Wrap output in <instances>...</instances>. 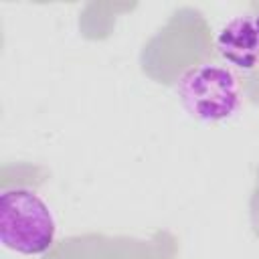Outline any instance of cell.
Instances as JSON below:
<instances>
[{"label":"cell","instance_id":"cell-1","mask_svg":"<svg viewBox=\"0 0 259 259\" xmlns=\"http://www.w3.org/2000/svg\"><path fill=\"white\" fill-rule=\"evenodd\" d=\"M0 239L22 255L47 253L57 239L53 208L30 188H6L0 196Z\"/></svg>","mask_w":259,"mask_h":259},{"label":"cell","instance_id":"cell-2","mask_svg":"<svg viewBox=\"0 0 259 259\" xmlns=\"http://www.w3.org/2000/svg\"><path fill=\"white\" fill-rule=\"evenodd\" d=\"M176 93L182 107L200 121H223L241 103L239 79L229 67L217 63L186 69L176 83Z\"/></svg>","mask_w":259,"mask_h":259},{"label":"cell","instance_id":"cell-3","mask_svg":"<svg viewBox=\"0 0 259 259\" xmlns=\"http://www.w3.org/2000/svg\"><path fill=\"white\" fill-rule=\"evenodd\" d=\"M217 53L235 69L251 71L259 63V34L253 18L237 16L229 20L217 34Z\"/></svg>","mask_w":259,"mask_h":259},{"label":"cell","instance_id":"cell-4","mask_svg":"<svg viewBox=\"0 0 259 259\" xmlns=\"http://www.w3.org/2000/svg\"><path fill=\"white\" fill-rule=\"evenodd\" d=\"M253 24H255V30H257V34H259V14L253 18Z\"/></svg>","mask_w":259,"mask_h":259}]
</instances>
